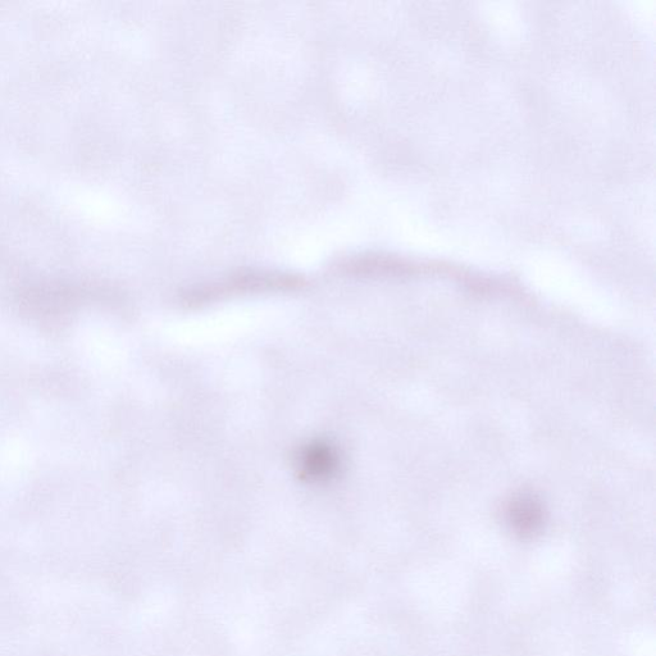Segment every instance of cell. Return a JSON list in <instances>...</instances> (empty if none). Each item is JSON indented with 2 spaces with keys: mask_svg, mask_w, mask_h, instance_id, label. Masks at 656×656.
<instances>
[{
  "mask_svg": "<svg viewBox=\"0 0 656 656\" xmlns=\"http://www.w3.org/2000/svg\"><path fill=\"white\" fill-rule=\"evenodd\" d=\"M341 466L340 454L326 441L304 445L296 455V467L304 480L325 482L336 476Z\"/></svg>",
  "mask_w": 656,
  "mask_h": 656,
  "instance_id": "2",
  "label": "cell"
},
{
  "mask_svg": "<svg viewBox=\"0 0 656 656\" xmlns=\"http://www.w3.org/2000/svg\"><path fill=\"white\" fill-rule=\"evenodd\" d=\"M544 507L535 495L522 492L509 501L507 517L514 531L523 536L533 535L544 523Z\"/></svg>",
  "mask_w": 656,
  "mask_h": 656,
  "instance_id": "3",
  "label": "cell"
},
{
  "mask_svg": "<svg viewBox=\"0 0 656 656\" xmlns=\"http://www.w3.org/2000/svg\"><path fill=\"white\" fill-rule=\"evenodd\" d=\"M305 284L300 276L270 271H246L235 273L213 284L191 289L184 295L190 307L214 302L230 295L270 293V291L298 290Z\"/></svg>",
  "mask_w": 656,
  "mask_h": 656,
  "instance_id": "1",
  "label": "cell"
}]
</instances>
